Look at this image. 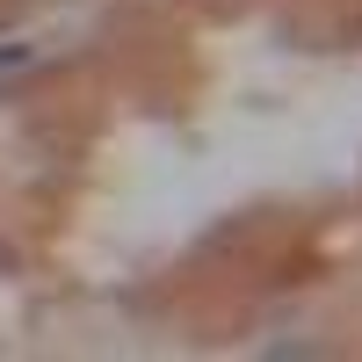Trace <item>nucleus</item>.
Returning <instances> with one entry per match:
<instances>
[{
    "label": "nucleus",
    "instance_id": "obj_1",
    "mask_svg": "<svg viewBox=\"0 0 362 362\" xmlns=\"http://www.w3.org/2000/svg\"><path fill=\"white\" fill-rule=\"evenodd\" d=\"M22 58H29V44H8V51H0V66H22Z\"/></svg>",
    "mask_w": 362,
    "mask_h": 362
}]
</instances>
